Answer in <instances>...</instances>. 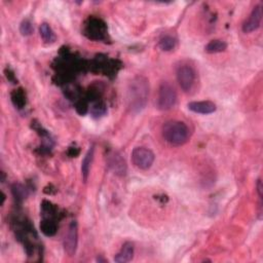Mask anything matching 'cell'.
Masks as SVG:
<instances>
[{"mask_svg":"<svg viewBox=\"0 0 263 263\" xmlns=\"http://www.w3.org/2000/svg\"><path fill=\"white\" fill-rule=\"evenodd\" d=\"M149 86L143 76H137L130 83L128 88L129 106L134 112L141 111L147 103Z\"/></svg>","mask_w":263,"mask_h":263,"instance_id":"cell-1","label":"cell"},{"mask_svg":"<svg viewBox=\"0 0 263 263\" xmlns=\"http://www.w3.org/2000/svg\"><path fill=\"white\" fill-rule=\"evenodd\" d=\"M162 134L164 139L173 146L184 145L189 139V129L179 120H169L163 124Z\"/></svg>","mask_w":263,"mask_h":263,"instance_id":"cell-2","label":"cell"},{"mask_svg":"<svg viewBox=\"0 0 263 263\" xmlns=\"http://www.w3.org/2000/svg\"><path fill=\"white\" fill-rule=\"evenodd\" d=\"M177 101V94L175 88L171 86L169 83H162L159 86L158 96H157V108L159 110L167 111L171 108H173Z\"/></svg>","mask_w":263,"mask_h":263,"instance_id":"cell-3","label":"cell"},{"mask_svg":"<svg viewBox=\"0 0 263 263\" xmlns=\"http://www.w3.org/2000/svg\"><path fill=\"white\" fill-rule=\"evenodd\" d=\"M154 153L145 147H136L132 152V162L140 170L150 169L154 163Z\"/></svg>","mask_w":263,"mask_h":263,"instance_id":"cell-4","label":"cell"},{"mask_svg":"<svg viewBox=\"0 0 263 263\" xmlns=\"http://www.w3.org/2000/svg\"><path fill=\"white\" fill-rule=\"evenodd\" d=\"M196 71L189 65H182L177 70V81L181 88L188 93L196 84Z\"/></svg>","mask_w":263,"mask_h":263,"instance_id":"cell-5","label":"cell"},{"mask_svg":"<svg viewBox=\"0 0 263 263\" xmlns=\"http://www.w3.org/2000/svg\"><path fill=\"white\" fill-rule=\"evenodd\" d=\"M77 245H78V227L76 221H72L69 227H68L67 234L64 238L65 252L69 256H73L76 253Z\"/></svg>","mask_w":263,"mask_h":263,"instance_id":"cell-6","label":"cell"},{"mask_svg":"<svg viewBox=\"0 0 263 263\" xmlns=\"http://www.w3.org/2000/svg\"><path fill=\"white\" fill-rule=\"evenodd\" d=\"M262 21V6L260 4L256 5L251 11L249 18L246 20L243 25V31L245 33H251L257 30L260 27Z\"/></svg>","mask_w":263,"mask_h":263,"instance_id":"cell-7","label":"cell"},{"mask_svg":"<svg viewBox=\"0 0 263 263\" xmlns=\"http://www.w3.org/2000/svg\"><path fill=\"white\" fill-rule=\"evenodd\" d=\"M108 167L117 176H124L127 173V164L118 152H112L108 155Z\"/></svg>","mask_w":263,"mask_h":263,"instance_id":"cell-8","label":"cell"},{"mask_svg":"<svg viewBox=\"0 0 263 263\" xmlns=\"http://www.w3.org/2000/svg\"><path fill=\"white\" fill-rule=\"evenodd\" d=\"M188 109L194 113L200 114H211L216 111L217 107L211 101H200V102H190L187 105Z\"/></svg>","mask_w":263,"mask_h":263,"instance_id":"cell-9","label":"cell"},{"mask_svg":"<svg viewBox=\"0 0 263 263\" xmlns=\"http://www.w3.org/2000/svg\"><path fill=\"white\" fill-rule=\"evenodd\" d=\"M134 257V244L131 242L124 243L118 254L114 257V261L117 263L130 262Z\"/></svg>","mask_w":263,"mask_h":263,"instance_id":"cell-10","label":"cell"},{"mask_svg":"<svg viewBox=\"0 0 263 263\" xmlns=\"http://www.w3.org/2000/svg\"><path fill=\"white\" fill-rule=\"evenodd\" d=\"M94 146L89 147V149L88 150L84 161H83V165H82V174H83V178L84 181L87 182L88 175H89V170H90V165L91 162H93V158H94Z\"/></svg>","mask_w":263,"mask_h":263,"instance_id":"cell-11","label":"cell"},{"mask_svg":"<svg viewBox=\"0 0 263 263\" xmlns=\"http://www.w3.org/2000/svg\"><path fill=\"white\" fill-rule=\"evenodd\" d=\"M40 36L45 43H54L57 39L56 34L48 23H42L39 27Z\"/></svg>","mask_w":263,"mask_h":263,"instance_id":"cell-12","label":"cell"},{"mask_svg":"<svg viewBox=\"0 0 263 263\" xmlns=\"http://www.w3.org/2000/svg\"><path fill=\"white\" fill-rule=\"evenodd\" d=\"M227 49V43L223 40L215 39L211 40L207 45L205 47V53L208 54H217V53H222Z\"/></svg>","mask_w":263,"mask_h":263,"instance_id":"cell-13","label":"cell"},{"mask_svg":"<svg viewBox=\"0 0 263 263\" xmlns=\"http://www.w3.org/2000/svg\"><path fill=\"white\" fill-rule=\"evenodd\" d=\"M158 47L164 52H171L177 47V39L173 36L166 35L159 39Z\"/></svg>","mask_w":263,"mask_h":263,"instance_id":"cell-14","label":"cell"},{"mask_svg":"<svg viewBox=\"0 0 263 263\" xmlns=\"http://www.w3.org/2000/svg\"><path fill=\"white\" fill-rule=\"evenodd\" d=\"M41 232L47 236H53L57 232V225L51 220H43L40 223Z\"/></svg>","mask_w":263,"mask_h":263,"instance_id":"cell-15","label":"cell"},{"mask_svg":"<svg viewBox=\"0 0 263 263\" xmlns=\"http://www.w3.org/2000/svg\"><path fill=\"white\" fill-rule=\"evenodd\" d=\"M20 32L22 35H24V36L31 35V34L33 33V26L31 23L29 21L22 22V24L20 26Z\"/></svg>","mask_w":263,"mask_h":263,"instance_id":"cell-16","label":"cell"},{"mask_svg":"<svg viewBox=\"0 0 263 263\" xmlns=\"http://www.w3.org/2000/svg\"><path fill=\"white\" fill-rule=\"evenodd\" d=\"M13 192L15 194L16 199H21V200H24L27 197V192L26 189L23 187L20 184H15L13 186Z\"/></svg>","mask_w":263,"mask_h":263,"instance_id":"cell-17","label":"cell"},{"mask_svg":"<svg viewBox=\"0 0 263 263\" xmlns=\"http://www.w3.org/2000/svg\"><path fill=\"white\" fill-rule=\"evenodd\" d=\"M262 189H263L262 182H261V180L259 179L258 182H257V191H258V196H259V198H260L261 201H262Z\"/></svg>","mask_w":263,"mask_h":263,"instance_id":"cell-18","label":"cell"}]
</instances>
